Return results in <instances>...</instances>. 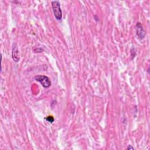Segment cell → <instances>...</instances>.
Returning <instances> with one entry per match:
<instances>
[{"instance_id": "6da1fadb", "label": "cell", "mask_w": 150, "mask_h": 150, "mask_svg": "<svg viewBox=\"0 0 150 150\" xmlns=\"http://www.w3.org/2000/svg\"><path fill=\"white\" fill-rule=\"evenodd\" d=\"M51 4L54 17L57 20H61L62 18V12L59 2L58 1H53Z\"/></svg>"}, {"instance_id": "7a4b0ae2", "label": "cell", "mask_w": 150, "mask_h": 150, "mask_svg": "<svg viewBox=\"0 0 150 150\" xmlns=\"http://www.w3.org/2000/svg\"><path fill=\"white\" fill-rule=\"evenodd\" d=\"M35 80L40 83L43 87L48 88L51 86V81L49 78L44 75H37L35 76Z\"/></svg>"}, {"instance_id": "3957f363", "label": "cell", "mask_w": 150, "mask_h": 150, "mask_svg": "<svg viewBox=\"0 0 150 150\" xmlns=\"http://www.w3.org/2000/svg\"><path fill=\"white\" fill-rule=\"evenodd\" d=\"M145 34H146V33H145V31L144 30V28H143L142 25L140 23H137V35L138 37L140 39H143L144 38Z\"/></svg>"}, {"instance_id": "277c9868", "label": "cell", "mask_w": 150, "mask_h": 150, "mask_svg": "<svg viewBox=\"0 0 150 150\" xmlns=\"http://www.w3.org/2000/svg\"><path fill=\"white\" fill-rule=\"evenodd\" d=\"M18 53L19 51L18 50L17 46L16 44H13L12 46V59L15 62H17L20 60V57L18 56Z\"/></svg>"}, {"instance_id": "5b68a950", "label": "cell", "mask_w": 150, "mask_h": 150, "mask_svg": "<svg viewBox=\"0 0 150 150\" xmlns=\"http://www.w3.org/2000/svg\"><path fill=\"white\" fill-rule=\"evenodd\" d=\"M46 120L48 122H50V123H52V122L54 121V118H53L52 116H48V117H47V118H46Z\"/></svg>"}, {"instance_id": "8992f818", "label": "cell", "mask_w": 150, "mask_h": 150, "mask_svg": "<svg viewBox=\"0 0 150 150\" xmlns=\"http://www.w3.org/2000/svg\"><path fill=\"white\" fill-rule=\"evenodd\" d=\"M134 149V148H133V147H131V145H129L128 147L127 148V149Z\"/></svg>"}]
</instances>
